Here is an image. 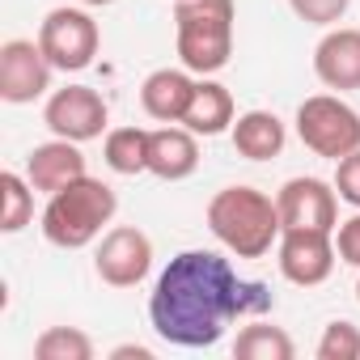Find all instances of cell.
I'll list each match as a JSON object with an SVG mask.
<instances>
[{
	"instance_id": "cell-1",
	"label": "cell",
	"mask_w": 360,
	"mask_h": 360,
	"mask_svg": "<svg viewBox=\"0 0 360 360\" xmlns=\"http://www.w3.org/2000/svg\"><path fill=\"white\" fill-rule=\"evenodd\" d=\"M276 297L259 280H242L217 250H183L157 276L148 297L153 330L174 347H212L229 322L271 309Z\"/></svg>"
},
{
	"instance_id": "cell-2",
	"label": "cell",
	"mask_w": 360,
	"mask_h": 360,
	"mask_svg": "<svg viewBox=\"0 0 360 360\" xmlns=\"http://www.w3.org/2000/svg\"><path fill=\"white\" fill-rule=\"evenodd\" d=\"M208 229L212 238L238 255V259H263L280 233H284V221H280V208L271 195H263L259 187H225L208 200Z\"/></svg>"
},
{
	"instance_id": "cell-3",
	"label": "cell",
	"mask_w": 360,
	"mask_h": 360,
	"mask_svg": "<svg viewBox=\"0 0 360 360\" xmlns=\"http://www.w3.org/2000/svg\"><path fill=\"white\" fill-rule=\"evenodd\" d=\"M233 0H174L178 60L195 77H217L233 56Z\"/></svg>"
},
{
	"instance_id": "cell-4",
	"label": "cell",
	"mask_w": 360,
	"mask_h": 360,
	"mask_svg": "<svg viewBox=\"0 0 360 360\" xmlns=\"http://www.w3.org/2000/svg\"><path fill=\"white\" fill-rule=\"evenodd\" d=\"M119 212V200L115 191L102 183V178H77L64 191L47 195V208H43V238L56 246V250H85L89 242L102 238V229L115 221Z\"/></svg>"
},
{
	"instance_id": "cell-5",
	"label": "cell",
	"mask_w": 360,
	"mask_h": 360,
	"mask_svg": "<svg viewBox=\"0 0 360 360\" xmlns=\"http://www.w3.org/2000/svg\"><path fill=\"white\" fill-rule=\"evenodd\" d=\"M297 136L314 157L339 161L360 148V110L339 94H314L297 106Z\"/></svg>"
},
{
	"instance_id": "cell-6",
	"label": "cell",
	"mask_w": 360,
	"mask_h": 360,
	"mask_svg": "<svg viewBox=\"0 0 360 360\" xmlns=\"http://www.w3.org/2000/svg\"><path fill=\"white\" fill-rule=\"evenodd\" d=\"M39 47L56 72H85L102 47V30L85 9H51L39 26Z\"/></svg>"
},
{
	"instance_id": "cell-7",
	"label": "cell",
	"mask_w": 360,
	"mask_h": 360,
	"mask_svg": "<svg viewBox=\"0 0 360 360\" xmlns=\"http://www.w3.org/2000/svg\"><path fill=\"white\" fill-rule=\"evenodd\" d=\"M335 233H322V229H284L280 242H276V263H280V276L297 288H318L330 280L335 271Z\"/></svg>"
},
{
	"instance_id": "cell-8",
	"label": "cell",
	"mask_w": 360,
	"mask_h": 360,
	"mask_svg": "<svg viewBox=\"0 0 360 360\" xmlns=\"http://www.w3.org/2000/svg\"><path fill=\"white\" fill-rule=\"evenodd\" d=\"M94 271L110 288H136L153 271V242H148V233L136 229V225L106 229L102 242H98V255H94Z\"/></svg>"
},
{
	"instance_id": "cell-9",
	"label": "cell",
	"mask_w": 360,
	"mask_h": 360,
	"mask_svg": "<svg viewBox=\"0 0 360 360\" xmlns=\"http://www.w3.org/2000/svg\"><path fill=\"white\" fill-rule=\"evenodd\" d=\"M106 119H110L106 98L98 89H89V85H64L43 106V123L51 127V136L77 140V144L98 140L106 131Z\"/></svg>"
},
{
	"instance_id": "cell-10",
	"label": "cell",
	"mask_w": 360,
	"mask_h": 360,
	"mask_svg": "<svg viewBox=\"0 0 360 360\" xmlns=\"http://www.w3.org/2000/svg\"><path fill=\"white\" fill-rule=\"evenodd\" d=\"M51 60L43 56L39 39H9L0 47V98L9 106L39 102L51 89Z\"/></svg>"
},
{
	"instance_id": "cell-11",
	"label": "cell",
	"mask_w": 360,
	"mask_h": 360,
	"mask_svg": "<svg viewBox=\"0 0 360 360\" xmlns=\"http://www.w3.org/2000/svg\"><path fill=\"white\" fill-rule=\"evenodd\" d=\"M276 208L284 229H322V233L339 229V191L322 178H288L276 195Z\"/></svg>"
},
{
	"instance_id": "cell-12",
	"label": "cell",
	"mask_w": 360,
	"mask_h": 360,
	"mask_svg": "<svg viewBox=\"0 0 360 360\" xmlns=\"http://www.w3.org/2000/svg\"><path fill=\"white\" fill-rule=\"evenodd\" d=\"M314 77L326 89H360V30L352 26H330L322 43L314 47Z\"/></svg>"
},
{
	"instance_id": "cell-13",
	"label": "cell",
	"mask_w": 360,
	"mask_h": 360,
	"mask_svg": "<svg viewBox=\"0 0 360 360\" xmlns=\"http://www.w3.org/2000/svg\"><path fill=\"white\" fill-rule=\"evenodd\" d=\"M26 178L30 187L43 191V195H56L64 191L68 183H77V178H85V157H81V144L77 140H47V144H34L26 153Z\"/></svg>"
},
{
	"instance_id": "cell-14",
	"label": "cell",
	"mask_w": 360,
	"mask_h": 360,
	"mask_svg": "<svg viewBox=\"0 0 360 360\" xmlns=\"http://www.w3.org/2000/svg\"><path fill=\"white\" fill-rule=\"evenodd\" d=\"M200 169V136L183 123H165L148 136V174L161 183H183Z\"/></svg>"
},
{
	"instance_id": "cell-15",
	"label": "cell",
	"mask_w": 360,
	"mask_h": 360,
	"mask_svg": "<svg viewBox=\"0 0 360 360\" xmlns=\"http://www.w3.org/2000/svg\"><path fill=\"white\" fill-rule=\"evenodd\" d=\"M191 98H195V77L187 68H157L140 85V106L157 123H183Z\"/></svg>"
},
{
	"instance_id": "cell-16",
	"label": "cell",
	"mask_w": 360,
	"mask_h": 360,
	"mask_svg": "<svg viewBox=\"0 0 360 360\" xmlns=\"http://www.w3.org/2000/svg\"><path fill=\"white\" fill-rule=\"evenodd\" d=\"M229 136H233V148H238L246 161H271V157H280L284 144H288L284 119L271 115V110H246V115H238L233 127H229Z\"/></svg>"
},
{
	"instance_id": "cell-17",
	"label": "cell",
	"mask_w": 360,
	"mask_h": 360,
	"mask_svg": "<svg viewBox=\"0 0 360 360\" xmlns=\"http://www.w3.org/2000/svg\"><path fill=\"white\" fill-rule=\"evenodd\" d=\"M233 119H238V110H233V94H229L221 81L200 77V81H195V98H191V106H187L183 127H191L195 136H221V131H229V127H233Z\"/></svg>"
},
{
	"instance_id": "cell-18",
	"label": "cell",
	"mask_w": 360,
	"mask_h": 360,
	"mask_svg": "<svg viewBox=\"0 0 360 360\" xmlns=\"http://www.w3.org/2000/svg\"><path fill=\"white\" fill-rule=\"evenodd\" d=\"M233 356L238 360H292L297 356V343L284 326L276 322H250L238 330L233 339Z\"/></svg>"
},
{
	"instance_id": "cell-19",
	"label": "cell",
	"mask_w": 360,
	"mask_h": 360,
	"mask_svg": "<svg viewBox=\"0 0 360 360\" xmlns=\"http://www.w3.org/2000/svg\"><path fill=\"white\" fill-rule=\"evenodd\" d=\"M148 127H115L106 131V144H102V157L115 174H148Z\"/></svg>"
},
{
	"instance_id": "cell-20",
	"label": "cell",
	"mask_w": 360,
	"mask_h": 360,
	"mask_svg": "<svg viewBox=\"0 0 360 360\" xmlns=\"http://www.w3.org/2000/svg\"><path fill=\"white\" fill-rule=\"evenodd\" d=\"M0 200H5V212H0V229L5 233H22L34 221V187L26 174L18 169L0 174Z\"/></svg>"
},
{
	"instance_id": "cell-21",
	"label": "cell",
	"mask_w": 360,
	"mask_h": 360,
	"mask_svg": "<svg viewBox=\"0 0 360 360\" xmlns=\"http://www.w3.org/2000/svg\"><path fill=\"white\" fill-rule=\"evenodd\" d=\"M39 360H94V339L81 326H47L34 339Z\"/></svg>"
},
{
	"instance_id": "cell-22",
	"label": "cell",
	"mask_w": 360,
	"mask_h": 360,
	"mask_svg": "<svg viewBox=\"0 0 360 360\" xmlns=\"http://www.w3.org/2000/svg\"><path fill=\"white\" fill-rule=\"evenodd\" d=\"M360 356V330L352 322H326L322 339H318V360H356Z\"/></svg>"
},
{
	"instance_id": "cell-23",
	"label": "cell",
	"mask_w": 360,
	"mask_h": 360,
	"mask_svg": "<svg viewBox=\"0 0 360 360\" xmlns=\"http://www.w3.org/2000/svg\"><path fill=\"white\" fill-rule=\"evenodd\" d=\"M288 9L305 26H339L343 13L352 9V0H288Z\"/></svg>"
},
{
	"instance_id": "cell-24",
	"label": "cell",
	"mask_w": 360,
	"mask_h": 360,
	"mask_svg": "<svg viewBox=\"0 0 360 360\" xmlns=\"http://www.w3.org/2000/svg\"><path fill=\"white\" fill-rule=\"evenodd\" d=\"M335 191H339V200L347 208L360 212V148L335 161Z\"/></svg>"
},
{
	"instance_id": "cell-25",
	"label": "cell",
	"mask_w": 360,
	"mask_h": 360,
	"mask_svg": "<svg viewBox=\"0 0 360 360\" xmlns=\"http://www.w3.org/2000/svg\"><path fill=\"white\" fill-rule=\"evenodd\" d=\"M335 250H339V263H347V267L360 271V212H356L352 221H339V229H335Z\"/></svg>"
},
{
	"instance_id": "cell-26",
	"label": "cell",
	"mask_w": 360,
	"mask_h": 360,
	"mask_svg": "<svg viewBox=\"0 0 360 360\" xmlns=\"http://www.w3.org/2000/svg\"><path fill=\"white\" fill-rule=\"evenodd\" d=\"M131 356H136V360H153V352H148V347H140V343H123V347H115V352H110V360H131Z\"/></svg>"
},
{
	"instance_id": "cell-27",
	"label": "cell",
	"mask_w": 360,
	"mask_h": 360,
	"mask_svg": "<svg viewBox=\"0 0 360 360\" xmlns=\"http://www.w3.org/2000/svg\"><path fill=\"white\" fill-rule=\"evenodd\" d=\"M81 5H115V0H81Z\"/></svg>"
},
{
	"instance_id": "cell-28",
	"label": "cell",
	"mask_w": 360,
	"mask_h": 360,
	"mask_svg": "<svg viewBox=\"0 0 360 360\" xmlns=\"http://www.w3.org/2000/svg\"><path fill=\"white\" fill-rule=\"evenodd\" d=\"M356 301H360V276H356Z\"/></svg>"
}]
</instances>
